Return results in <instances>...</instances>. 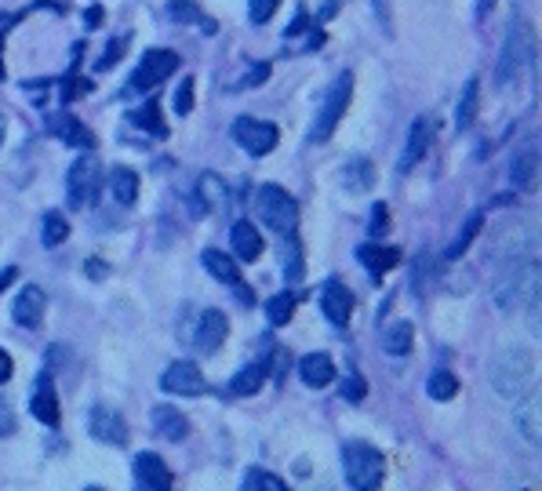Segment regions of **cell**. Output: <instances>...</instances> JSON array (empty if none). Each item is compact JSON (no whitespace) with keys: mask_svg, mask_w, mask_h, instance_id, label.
<instances>
[{"mask_svg":"<svg viewBox=\"0 0 542 491\" xmlns=\"http://www.w3.org/2000/svg\"><path fill=\"white\" fill-rule=\"evenodd\" d=\"M492 386L499 397L517 401L536 386V357L525 346H510L492 360Z\"/></svg>","mask_w":542,"mask_h":491,"instance_id":"6da1fadb","label":"cell"},{"mask_svg":"<svg viewBox=\"0 0 542 491\" xmlns=\"http://www.w3.org/2000/svg\"><path fill=\"white\" fill-rule=\"evenodd\" d=\"M342 474H346V485L353 491H379L386 463H382L379 448H371L368 441H349L342 448Z\"/></svg>","mask_w":542,"mask_h":491,"instance_id":"7a4b0ae2","label":"cell"},{"mask_svg":"<svg viewBox=\"0 0 542 491\" xmlns=\"http://www.w3.org/2000/svg\"><path fill=\"white\" fill-rule=\"evenodd\" d=\"M349 95H353V73H339L331 80V88L324 91V102H320V113L309 128V139L313 142H328L331 131L339 128V120L346 117V106H349Z\"/></svg>","mask_w":542,"mask_h":491,"instance_id":"3957f363","label":"cell"},{"mask_svg":"<svg viewBox=\"0 0 542 491\" xmlns=\"http://www.w3.org/2000/svg\"><path fill=\"white\" fill-rule=\"evenodd\" d=\"M255 215L259 223H266L276 237H291L295 234V223H298V204L291 201L287 190L280 186H263L255 193Z\"/></svg>","mask_w":542,"mask_h":491,"instance_id":"277c9868","label":"cell"},{"mask_svg":"<svg viewBox=\"0 0 542 491\" xmlns=\"http://www.w3.org/2000/svg\"><path fill=\"white\" fill-rule=\"evenodd\" d=\"M226 335H230V317H226L223 309H201L197 320H193V328L186 331L182 342H186L193 353L212 357V353L226 342Z\"/></svg>","mask_w":542,"mask_h":491,"instance_id":"5b68a950","label":"cell"},{"mask_svg":"<svg viewBox=\"0 0 542 491\" xmlns=\"http://www.w3.org/2000/svg\"><path fill=\"white\" fill-rule=\"evenodd\" d=\"M102 186V164L95 157H77V164L66 175V190H69V204L73 208H88L95 201Z\"/></svg>","mask_w":542,"mask_h":491,"instance_id":"8992f818","label":"cell"},{"mask_svg":"<svg viewBox=\"0 0 542 491\" xmlns=\"http://www.w3.org/2000/svg\"><path fill=\"white\" fill-rule=\"evenodd\" d=\"M234 139H237V146H241L245 153H252V157H266V153H273L280 131H276V124H270V120L241 117V120L234 124Z\"/></svg>","mask_w":542,"mask_h":491,"instance_id":"52a82bcc","label":"cell"},{"mask_svg":"<svg viewBox=\"0 0 542 491\" xmlns=\"http://www.w3.org/2000/svg\"><path fill=\"white\" fill-rule=\"evenodd\" d=\"M175 69H179V55H175V51H164V47H153V51L142 55V62H139V69H135V77H131V88H135V91H150V88H157L164 77H172Z\"/></svg>","mask_w":542,"mask_h":491,"instance_id":"ba28073f","label":"cell"},{"mask_svg":"<svg viewBox=\"0 0 542 491\" xmlns=\"http://www.w3.org/2000/svg\"><path fill=\"white\" fill-rule=\"evenodd\" d=\"M161 390L164 393H175V397H201L208 390V382H204V371L193 360H175L172 368H164Z\"/></svg>","mask_w":542,"mask_h":491,"instance_id":"9c48e42d","label":"cell"},{"mask_svg":"<svg viewBox=\"0 0 542 491\" xmlns=\"http://www.w3.org/2000/svg\"><path fill=\"white\" fill-rule=\"evenodd\" d=\"M135 491H172V470L157 452L135 455Z\"/></svg>","mask_w":542,"mask_h":491,"instance_id":"30bf717a","label":"cell"},{"mask_svg":"<svg viewBox=\"0 0 542 491\" xmlns=\"http://www.w3.org/2000/svg\"><path fill=\"white\" fill-rule=\"evenodd\" d=\"M525 51H528L525 26H521V22H514V26L506 29V44H503V58H499V77H495V84H499V88H506V84L517 77Z\"/></svg>","mask_w":542,"mask_h":491,"instance_id":"8fae6325","label":"cell"},{"mask_svg":"<svg viewBox=\"0 0 542 491\" xmlns=\"http://www.w3.org/2000/svg\"><path fill=\"white\" fill-rule=\"evenodd\" d=\"M514 419H517L521 437H525L528 444H539L542 441V408H539V390H536V386L514 401Z\"/></svg>","mask_w":542,"mask_h":491,"instance_id":"7c38bea8","label":"cell"},{"mask_svg":"<svg viewBox=\"0 0 542 491\" xmlns=\"http://www.w3.org/2000/svg\"><path fill=\"white\" fill-rule=\"evenodd\" d=\"M88 430H91L95 441H106V444H113V448H124V444H128V426H124V419H120L113 408H91Z\"/></svg>","mask_w":542,"mask_h":491,"instance_id":"4fadbf2b","label":"cell"},{"mask_svg":"<svg viewBox=\"0 0 542 491\" xmlns=\"http://www.w3.org/2000/svg\"><path fill=\"white\" fill-rule=\"evenodd\" d=\"M320 309H324V317H328L335 328H346L349 317H353V291H349L346 284H339V280L324 284V291H320Z\"/></svg>","mask_w":542,"mask_h":491,"instance_id":"5bb4252c","label":"cell"},{"mask_svg":"<svg viewBox=\"0 0 542 491\" xmlns=\"http://www.w3.org/2000/svg\"><path fill=\"white\" fill-rule=\"evenodd\" d=\"M44 309H47V295L36 287V284H26L22 291H18V302H15V324L18 328H40V320H44Z\"/></svg>","mask_w":542,"mask_h":491,"instance_id":"9a60e30c","label":"cell"},{"mask_svg":"<svg viewBox=\"0 0 542 491\" xmlns=\"http://www.w3.org/2000/svg\"><path fill=\"white\" fill-rule=\"evenodd\" d=\"M430 139H433V120L430 117H415V124L408 131V142H404V153H401V172H412L426 157Z\"/></svg>","mask_w":542,"mask_h":491,"instance_id":"2e32d148","label":"cell"},{"mask_svg":"<svg viewBox=\"0 0 542 491\" xmlns=\"http://www.w3.org/2000/svg\"><path fill=\"white\" fill-rule=\"evenodd\" d=\"M298 375H302V382L309 390H324V386L335 382V360L328 353H309V357L298 360Z\"/></svg>","mask_w":542,"mask_h":491,"instance_id":"e0dca14e","label":"cell"},{"mask_svg":"<svg viewBox=\"0 0 542 491\" xmlns=\"http://www.w3.org/2000/svg\"><path fill=\"white\" fill-rule=\"evenodd\" d=\"M153 430H157L161 437H168V441H186V434H190V419H186L179 408L161 404V408H153Z\"/></svg>","mask_w":542,"mask_h":491,"instance_id":"ac0fdd59","label":"cell"},{"mask_svg":"<svg viewBox=\"0 0 542 491\" xmlns=\"http://www.w3.org/2000/svg\"><path fill=\"white\" fill-rule=\"evenodd\" d=\"M230 245H234V255H237L241 262H255V258L263 255V234H259L252 223H234Z\"/></svg>","mask_w":542,"mask_h":491,"instance_id":"d6986e66","label":"cell"},{"mask_svg":"<svg viewBox=\"0 0 542 491\" xmlns=\"http://www.w3.org/2000/svg\"><path fill=\"white\" fill-rule=\"evenodd\" d=\"M29 412H33V415H36L44 426H58L62 412H58V397H55V390H51V382H47V379H40V386L33 390Z\"/></svg>","mask_w":542,"mask_h":491,"instance_id":"ffe728a7","label":"cell"},{"mask_svg":"<svg viewBox=\"0 0 542 491\" xmlns=\"http://www.w3.org/2000/svg\"><path fill=\"white\" fill-rule=\"evenodd\" d=\"M357 262L368 266L375 277H382L386 269H393L401 262V247H382V245H360L357 247Z\"/></svg>","mask_w":542,"mask_h":491,"instance_id":"44dd1931","label":"cell"},{"mask_svg":"<svg viewBox=\"0 0 542 491\" xmlns=\"http://www.w3.org/2000/svg\"><path fill=\"white\" fill-rule=\"evenodd\" d=\"M204 269H208L215 280H223V284H230V287H241V269H237V258H234V255L208 247V251H204Z\"/></svg>","mask_w":542,"mask_h":491,"instance_id":"7402d4cb","label":"cell"},{"mask_svg":"<svg viewBox=\"0 0 542 491\" xmlns=\"http://www.w3.org/2000/svg\"><path fill=\"white\" fill-rule=\"evenodd\" d=\"M263 382H266V364H248V368H241V371L230 379L226 393H230V397H255V393L263 390Z\"/></svg>","mask_w":542,"mask_h":491,"instance_id":"603a6c76","label":"cell"},{"mask_svg":"<svg viewBox=\"0 0 542 491\" xmlns=\"http://www.w3.org/2000/svg\"><path fill=\"white\" fill-rule=\"evenodd\" d=\"M477 110H481V80L470 77L466 88H463V99H459V106H455V128L466 131V128L477 120Z\"/></svg>","mask_w":542,"mask_h":491,"instance_id":"cb8c5ba5","label":"cell"},{"mask_svg":"<svg viewBox=\"0 0 542 491\" xmlns=\"http://www.w3.org/2000/svg\"><path fill=\"white\" fill-rule=\"evenodd\" d=\"M51 131H58V139L66 146H80V150H91L95 146V135L80 120H73V117H51Z\"/></svg>","mask_w":542,"mask_h":491,"instance_id":"d4e9b609","label":"cell"},{"mask_svg":"<svg viewBox=\"0 0 542 491\" xmlns=\"http://www.w3.org/2000/svg\"><path fill=\"white\" fill-rule=\"evenodd\" d=\"M109 193H113V201L117 204H135V197H139V175L135 172H128V168H113L109 172Z\"/></svg>","mask_w":542,"mask_h":491,"instance_id":"484cf974","label":"cell"},{"mask_svg":"<svg viewBox=\"0 0 542 491\" xmlns=\"http://www.w3.org/2000/svg\"><path fill=\"white\" fill-rule=\"evenodd\" d=\"M339 179H342V186H346L349 193H364V190L375 183V168H371V161H349Z\"/></svg>","mask_w":542,"mask_h":491,"instance_id":"4316f807","label":"cell"},{"mask_svg":"<svg viewBox=\"0 0 542 491\" xmlns=\"http://www.w3.org/2000/svg\"><path fill=\"white\" fill-rule=\"evenodd\" d=\"M536 172H539V157H536V150H525V153L514 161V168H510V183H514L517 190H532V186H536Z\"/></svg>","mask_w":542,"mask_h":491,"instance_id":"83f0119b","label":"cell"},{"mask_svg":"<svg viewBox=\"0 0 542 491\" xmlns=\"http://www.w3.org/2000/svg\"><path fill=\"white\" fill-rule=\"evenodd\" d=\"M226 204H230V197H226L223 179L219 175H201V208L204 212H223Z\"/></svg>","mask_w":542,"mask_h":491,"instance_id":"f1b7e54d","label":"cell"},{"mask_svg":"<svg viewBox=\"0 0 542 491\" xmlns=\"http://www.w3.org/2000/svg\"><path fill=\"white\" fill-rule=\"evenodd\" d=\"M412 324L408 320H397V324H390L386 328V335H382V350L390 353V357H404L408 350H412Z\"/></svg>","mask_w":542,"mask_h":491,"instance_id":"f546056e","label":"cell"},{"mask_svg":"<svg viewBox=\"0 0 542 491\" xmlns=\"http://www.w3.org/2000/svg\"><path fill=\"white\" fill-rule=\"evenodd\" d=\"M481 226H485V212H474V215H470V219L463 223L459 237H455V241L448 245V251H444V255H448V258H463V255H466V247L474 245V237L481 234Z\"/></svg>","mask_w":542,"mask_h":491,"instance_id":"4dcf8cb0","label":"cell"},{"mask_svg":"<svg viewBox=\"0 0 542 491\" xmlns=\"http://www.w3.org/2000/svg\"><path fill=\"white\" fill-rule=\"evenodd\" d=\"M131 120H135V128H142V131H150V135H168V128H164V117H161V106H157V102H146L142 110H135V113H131Z\"/></svg>","mask_w":542,"mask_h":491,"instance_id":"1f68e13d","label":"cell"},{"mask_svg":"<svg viewBox=\"0 0 542 491\" xmlns=\"http://www.w3.org/2000/svg\"><path fill=\"white\" fill-rule=\"evenodd\" d=\"M455 393H459V379H455L452 371L437 368V371L430 375V397H433V401H452Z\"/></svg>","mask_w":542,"mask_h":491,"instance_id":"d6a6232c","label":"cell"},{"mask_svg":"<svg viewBox=\"0 0 542 491\" xmlns=\"http://www.w3.org/2000/svg\"><path fill=\"white\" fill-rule=\"evenodd\" d=\"M69 237V223L58 215V212H47L44 215V230H40V241L47 247H55V245H62Z\"/></svg>","mask_w":542,"mask_h":491,"instance_id":"836d02e7","label":"cell"},{"mask_svg":"<svg viewBox=\"0 0 542 491\" xmlns=\"http://www.w3.org/2000/svg\"><path fill=\"white\" fill-rule=\"evenodd\" d=\"M291 313H295V295H291V291H280V295H273L270 302H266V317H270V324H287Z\"/></svg>","mask_w":542,"mask_h":491,"instance_id":"e575fe53","label":"cell"},{"mask_svg":"<svg viewBox=\"0 0 542 491\" xmlns=\"http://www.w3.org/2000/svg\"><path fill=\"white\" fill-rule=\"evenodd\" d=\"M284 266H287V277L291 280H298L302 277V245H298V237L291 234V237H284Z\"/></svg>","mask_w":542,"mask_h":491,"instance_id":"d590c367","label":"cell"},{"mask_svg":"<svg viewBox=\"0 0 542 491\" xmlns=\"http://www.w3.org/2000/svg\"><path fill=\"white\" fill-rule=\"evenodd\" d=\"M339 393H342V397H346L349 404H360V401L368 397V382H364V379H360L357 371H349V375H346V379L339 382Z\"/></svg>","mask_w":542,"mask_h":491,"instance_id":"8d00e7d4","label":"cell"},{"mask_svg":"<svg viewBox=\"0 0 542 491\" xmlns=\"http://www.w3.org/2000/svg\"><path fill=\"white\" fill-rule=\"evenodd\" d=\"M248 491H287V485H280V477L266 470H248Z\"/></svg>","mask_w":542,"mask_h":491,"instance_id":"74e56055","label":"cell"},{"mask_svg":"<svg viewBox=\"0 0 542 491\" xmlns=\"http://www.w3.org/2000/svg\"><path fill=\"white\" fill-rule=\"evenodd\" d=\"M168 15H172L175 22H197V18H201V7H197L193 0H172V4H168Z\"/></svg>","mask_w":542,"mask_h":491,"instance_id":"f35d334b","label":"cell"},{"mask_svg":"<svg viewBox=\"0 0 542 491\" xmlns=\"http://www.w3.org/2000/svg\"><path fill=\"white\" fill-rule=\"evenodd\" d=\"M276 7H280V0H248V18L255 26H263V22H270Z\"/></svg>","mask_w":542,"mask_h":491,"instance_id":"ab89813d","label":"cell"},{"mask_svg":"<svg viewBox=\"0 0 542 491\" xmlns=\"http://www.w3.org/2000/svg\"><path fill=\"white\" fill-rule=\"evenodd\" d=\"M193 95H197V88H193V77H186L182 84H179V91H175V113H190L193 110Z\"/></svg>","mask_w":542,"mask_h":491,"instance_id":"60d3db41","label":"cell"},{"mask_svg":"<svg viewBox=\"0 0 542 491\" xmlns=\"http://www.w3.org/2000/svg\"><path fill=\"white\" fill-rule=\"evenodd\" d=\"M386 230H390V212H386V204H375L371 208V237H386Z\"/></svg>","mask_w":542,"mask_h":491,"instance_id":"b9f144b4","label":"cell"},{"mask_svg":"<svg viewBox=\"0 0 542 491\" xmlns=\"http://www.w3.org/2000/svg\"><path fill=\"white\" fill-rule=\"evenodd\" d=\"M124 44H128V37H120V40H113V44H109V51H106V55L99 58V69H109V66H113V62H117L120 55H124Z\"/></svg>","mask_w":542,"mask_h":491,"instance_id":"7bdbcfd3","label":"cell"},{"mask_svg":"<svg viewBox=\"0 0 542 491\" xmlns=\"http://www.w3.org/2000/svg\"><path fill=\"white\" fill-rule=\"evenodd\" d=\"M84 91H88V80H73V77H69V80L62 84V102H73V99L84 95Z\"/></svg>","mask_w":542,"mask_h":491,"instance_id":"ee69618b","label":"cell"},{"mask_svg":"<svg viewBox=\"0 0 542 491\" xmlns=\"http://www.w3.org/2000/svg\"><path fill=\"white\" fill-rule=\"evenodd\" d=\"M15 434V415H11V408L0 401V437H11Z\"/></svg>","mask_w":542,"mask_h":491,"instance_id":"f6af8a7d","label":"cell"},{"mask_svg":"<svg viewBox=\"0 0 542 491\" xmlns=\"http://www.w3.org/2000/svg\"><path fill=\"white\" fill-rule=\"evenodd\" d=\"M266 77H270V66L266 62H259L252 73H248V80L245 84H252V88H259V84H266Z\"/></svg>","mask_w":542,"mask_h":491,"instance_id":"bcb514c9","label":"cell"},{"mask_svg":"<svg viewBox=\"0 0 542 491\" xmlns=\"http://www.w3.org/2000/svg\"><path fill=\"white\" fill-rule=\"evenodd\" d=\"M375 15H379V26L390 33V4L386 0H375Z\"/></svg>","mask_w":542,"mask_h":491,"instance_id":"7dc6e473","label":"cell"},{"mask_svg":"<svg viewBox=\"0 0 542 491\" xmlns=\"http://www.w3.org/2000/svg\"><path fill=\"white\" fill-rule=\"evenodd\" d=\"M11 368H15V364H11V357L0 350V382H7V379H11Z\"/></svg>","mask_w":542,"mask_h":491,"instance_id":"c3c4849f","label":"cell"},{"mask_svg":"<svg viewBox=\"0 0 542 491\" xmlns=\"http://www.w3.org/2000/svg\"><path fill=\"white\" fill-rule=\"evenodd\" d=\"M84 22H88V26L95 29V26L102 22V7H88V18H84Z\"/></svg>","mask_w":542,"mask_h":491,"instance_id":"681fc988","label":"cell"},{"mask_svg":"<svg viewBox=\"0 0 542 491\" xmlns=\"http://www.w3.org/2000/svg\"><path fill=\"white\" fill-rule=\"evenodd\" d=\"M15 277H18V269H4V273H0V291H4V287H7Z\"/></svg>","mask_w":542,"mask_h":491,"instance_id":"f907efd6","label":"cell"},{"mask_svg":"<svg viewBox=\"0 0 542 491\" xmlns=\"http://www.w3.org/2000/svg\"><path fill=\"white\" fill-rule=\"evenodd\" d=\"M4 131H7V124H4V117H0V142H4Z\"/></svg>","mask_w":542,"mask_h":491,"instance_id":"816d5d0a","label":"cell"},{"mask_svg":"<svg viewBox=\"0 0 542 491\" xmlns=\"http://www.w3.org/2000/svg\"><path fill=\"white\" fill-rule=\"evenodd\" d=\"M84 491H102V488H84Z\"/></svg>","mask_w":542,"mask_h":491,"instance_id":"f5cc1de1","label":"cell"}]
</instances>
